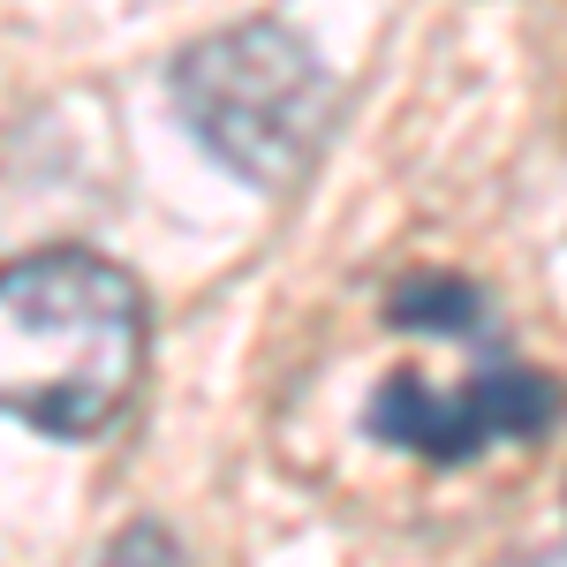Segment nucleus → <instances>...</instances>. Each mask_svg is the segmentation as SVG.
<instances>
[{
  "mask_svg": "<svg viewBox=\"0 0 567 567\" xmlns=\"http://www.w3.org/2000/svg\"><path fill=\"white\" fill-rule=\"evenodd\" d=\"M144 288L99 250L0 265V416L45 439H99L144 386Z\"/></svg>",
  "mask_w": 567,
  "mask_h": 567,
  "instance_id": "1",
  "label": "nucleus"
},
{
  "mask_svg": "<svg viewBox=\"0 0 567 567\" xmlns=\"http://www.w3.org/2000/svg\"><path fill=\"white\" fill-rule=\"evenodd\" d=\"M175 114L250 189H288L326 144L333 84L296 23H235L175 61Z\"/></svg>",
  "mask_w": 567,
  "mask_h": 567,
  "instance_id": "2",
  "label": "nucleus"
},
{
  "mask_svg": "<svg viewBox=\"0 0 567 567\" xmlns=\"http://www.w3.org/2000/svg\"><path fill=\"white\" fill-rule=\"evenodd\" d=\"M553 409H560L553 379H537L507 349L477 341L470 371L454 386H439L424 371H393L386 393L371 401V432L393 439V446H416L432 462H470L499 439H537L553 424Z\"/></svg>",
  "mask_w": 567,
  "mask_h": 567,
  "instance_id": "3",
  "label": "nucleus"
},
{
  "mask_svg": "<svg viewBox=\"0 0 567 567\" xmlns=\"http://www.w3.org/2000/svg\"><path fill=\"white\" fill-rule=\"evenodd\" d=\"M99 567H189V560H182V545H175L159 523H130Z\"/></svg>",
  "mask_w": 567,
  "mask_h": 567,
  "instance_id": "4",
  "label": "nucleus"
}]
</instances>
